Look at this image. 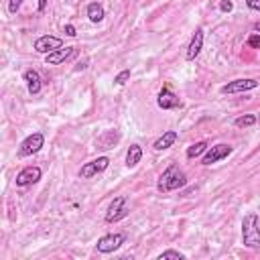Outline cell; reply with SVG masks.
I'll return each mask as SVG.
<instances>
[{
  "instance_id": "cell-24",
  "label": "cell",
  "mask_w": 260,
  "mask_h": 260,
  "mask_svg": "<svg viewBox=\"0 0 260 260\" xmlns=\"http://www.w3.org/2000/svg\"><path fill=\"white\" fill-rule=\"evenodd\" d=\"M20 4H22V0H10L8 2V12L10 14H16V10L20 8Z\"/></svg>"
},
{
  "instance_id": "cell-12",
  "label": "cell",
  "mask_w": 260,
  "mask_h": 260,
  "mask_svg": "<svg viewBox=\"0 0 260 260\" xmlns=\"http://www.w3.org/2000/svg\"><path fill=\"white\" fill-rule=\"evenodd\" d=\"M256 87H258L256 79H234L221 87V93H240V91H250Z\"/></svg>"
},
{
  "instance_id": "cell-8",
  "label": "cell",
  "mask_w": 260,
  "mask_h": 260,
  "mask_svg": "<svg viewBox=\"0 0 260 260\" xmlns=\"http://www.w3.org/2000/svg\"><path fill=\"white\" fill-rule=\"evenodd\" d=\"M108 165H110V158H108V156H98V158H93L91 162H85V165L79 169V177L89 179V177H93V175L106 171Z\"/></svg>"
},
{
  "instance_id": "cell-2",
  "label": "cell",
  "mask_w": 260,
  "mask_h": 260,
  "mask_svg": "<svg viewBox=\"0 0 260 260\" xmlns=\"http://www.w3.org/2000/svg\"><path fill=\"white\" fill-rule=\"evenodd\" d=\"M242 244L246 248H260V221L256 213H248L242 219Z\"/></svg>"
},
{
  "instance_id": "cell-23",
  "label": "cell",
  "mask_w": 260,
  "mask_h": 260,
  "mask_svg": "<svg viewBox=\"0 0 260 260\" xmlns=\"http://www.w3.org/2000/svg\"><path fill=\"white\" fill-rule=\"evenodd\" d=\"M248 45H250L252 49H260V35H258V32L250 35V37H248Z\"/></svg>"
},
{
  "instance_id": "cell-21",
  "label": "cell",
  "mask_w": 260,
  "mask_h": 260,
  "mask_svg": "<svg viewBox=\"0 0 260 260\" xmlns=\"http://www.w3.org/2000/svg\"><path fill=\"white\" fill-rule=\"evenodd\" d=\"M169 258H175V260H183V258H185V254H181V252H177V250H167V252L158 254V260H169Z\"/></svg>"
},
{
  "instance_id": "cell-27",
  "label": "cell",
  "mask_w": 260,
  "mask_h": 260,
  "mask_svg": "<svg viewBox=\"0 0 260 260\" xmlns=\"http://www.w3.org/2000/svg\"><path fill=\"white\" fill-rule=\"evenodd\" d=\"M250 10H260V0H246Z\"/></svg>"
},
{
  "instance_id": "cell-10",
  "label": "cell",
  "mask_w": 260,
  "mask_h": 260,
  "mask_svg": "<svg viewBox=\"0 0 260 260\" xmlns=\"http://www.w3.org/2000/svg\"><path fill=\"white\" fill-rule=\"evenodd\" d=\"M77 55V49L75 47H61V49H57V51H53V53H49L47 57H45V63L47 65H61V63H67L69 59H73Z\"/></svg>"
},
{
  "instance_id": "cell-11",
  "label": "cell",
  "mask_w": 260,
  "mask_h": 260,
  "mask_svg": "<svg viewBox=\"0 0 260 260\" xmlns=\"http://www.w3.org/2000/svg\"><path fill=\"white\" fill-rule=\"evenodd\" d=\"M43 171L39 167H24L18 175H16V187H28V185H35L39 179H41Z\"/></svg>"
},
{
  "instance_id": "cell-19",
  "label": "cell",
  "mask_w": 260,
  "mask_h": 260,
  "mask_svg": "<svg viewBox=\"0 0 260 260\" xmlns=\"http://www.w3.org/2000/svg\"><path fill=\"white\" fill-rule=\"evenodd\" d=\"M207 142L205 140H201V142H195V144H191L189 148H187V152H185V156L187 158H197V156H201L205 150H207Z\"/></svg>"
},
{
  "instance_id": "cell-26",
  "label": "cell",
  "mask_w": 260,
  "mask_h": 260,
  "mask_svg": "<svg viewBox=\"0 0 260 260\" xmlns=\"http://www.w3.org/2000/svg\"><path fill=\"white\" fill-rule=\"evenodd\" d=\"M63 32H65L67 37H75V35H77V30H75V26H73V24H65Z\"/></svg>"
},
{
  "instance_id": "cell-18",
  "label": "cell",
  "mask_w": 260,
  "mask_h": 260,
  "mask_svg": "<svg viewBox=\"0 0 260 260\" xmlns=\"http://www.w3.org/2000/svg\"><path fill=\"white\" fill-rule=\"evenodd\" d=\"M104 8H102V4H98V2H89L87 4V18L91 20V22H102L104 20Z\"/></svg>"
},
{
  "instance_id": "cell-15",
  "label": "cell",
  "mask_w": 260,
  "mask_h": 260,
  "mask_svg": "<svg viewBox=\"0 0 260 260\" xmlns=\"http://www.w3.org/2000/svg\"><path fill=\"white\" fill-rule=\"evenodd\" d=\"M177 138H179V134H177L175 130H169V132H165L160 138L154 140L152 148H154V150H167L169 146H173V144L177 142Z\"/></svg>"
},
{
  "instance_id": "cell-20",
  "label": "cell",
  "mask_w": 260,
  "mask_h": 260,
  "mask_svg": "<svg viewBox=\"0 0 260 260\" xmlns=\"http://www.w3.org/2000/svg\"><path fill=\"white\" fill-rule=\"evenodd\" d=\"M256 120H258V118H256L254 114H246V116L236 118V122H234V124H236L238 128H248V126H254V124H256Z\"/></svg>"
},
{
  "instance_id": "cell-9",
  "label": "cell",
  "mask_w": 260,
  "mask_h": 260,
  "mask_svg": "<svg viewBox=\"0 0 260 260\" xmlns=\"http://www.w3.org/2000/svg\"><path fill=\"white\" fill-rule=\"evenodd\" d=\"M61 47H63V41H61L59 37L43 35V37H39V39L35 41V51H37V53H45V55H49V53H53V51H57V49H61Z\"/></svg>"
},
{
  "instance_id": "cell-3",
  "label": "cell",
  "mask_w": 260,
  "mask_h": 260,
  "mask_svg": "<svg viewBox=\"0 0 260 260\" xmlns=\"http://www.w3.org/2000/svg\"><path fill=\"white\" fill-rule=\"evenodd\" d=\"M43 144H45V136H43L41 132H32V134H28V136L20 142V146H18V156H30V154L39 152V150L43 148Z\"/></svg>"
},
{
  "instance_id": "cell-16",
  "label": "cell",
  "mask_w": 260,
  "mask_h": 260,
  "mask_svg": "<svg viewBox=\"0 0 260 260\" xmlns=\"http://www.w3.org/2000/svg\"><path fill=\"white\" fill-rule=\"evenodd\" d=\"M140 158H142V148H140V144H130V148H128V152H126V167H128V169L136 167V165L140 162Z\"/></svg>"
},
{
  "instance_id": "cell-6",
  "label": "cell",
  "mask_w": 260,
  "mask_h": 260,
  "mask_svg": "<svg viewBox=\"0 0 260 260\" xmlns=\"http://www.w3.org/2000/svg\"><path fill=\"white\" fill-rule=\"evenodd\" d=\"M232 146L230 144H215V146H211V148H207L205 150V154H203V158H201V165H213V162H217V160H221V158H225V156H230L232 154Z\"/></svg>"
},
{
  "instance_id": "cell-13",
  "label": "cell",
  "mask_w": 260,
  "mask_h": 260,
  "mask_svg": "<svg viewBox=\"0 0 260 260\" xmlns=\"http://www.w3.org/2000/svg\"><path fill=\"white\" fill-rule=\"evenodd\" d=\"M201 47H203V28H197L195 35L191 37L189 47H187V61H193L201 53Z\"/></svg>"
},
{
  "instance_id": "cell-5",
  "label": "cell",
  "mask_w": 260,
  "mask_h": 260,
  "mask_svg": "<svg viewBox=\"0 0 260 260\" xmlns=\"http://www.w3.org/2000/svg\"><path fill=\"white\" fill-rule=\"evenodd\" d=\"M128 203H126V197H116L112 203H110V207H108V211H106V221L108 223H114V221H120V219H124L126 215H128Z\"/></svg>"
},
{
  "instance_id": "cell-1",
  "label": "cell",
  "mask_w": 260,
  "mask_h": 260,
  "mask_svg": "<svg viewBox=\"0 0 260 260\" xmlns=\"http://www.w3.org/2000/svg\"><path fill=\"white\" fill-rule=\"evenodd\" d=\"M185 185H187V175H185L179 167H175V165L167 167V169L162 171V175L158 177V181H156V189H158L160 193H169V191L181 189V187H185Z\"/></svg>"
},
{
  "instance_id": "cell-17",
  "label": "cell",
  "mask_w": 260,
  "mask_h": 260,
  "mask_svg": "<svg viewBox=\"0 0 260 260\" xmlns=\"http://www.w3.org/2000/svg\"><path fill=\"white\" fill-rule=\"evenodd\" d=\"M118 140H120V134H118L116 130H108V132H104V134L98 138V144H100V148H112Z\"/></svg>"
},
{
  "instance_id": "cell-4",
  "label": "cell",
  "mask_w": 260,
  "mask_h": 260,
  "mask_svg": "<svg viewBox=\"0 0 260 260\" xmlns=\"http://www.w3.org/2000/svg\"><path fill=\"white\" fill-rule=\"evenodd\" d=\"M126 242V236L124 234H108V236H102L95 244V250L100 254H110L114 250H118L122 244Z\"/></svg>"
},
{
  "instance_id": "cell-7",
  "label": "cell",
  "mask_w": 260,
  "mask_h": 260,
  "mask_svg": "<svg viewBox=\"0 0 260 260\" xmlns=\"http://www.w3.org/2000/svg\"><path fill=\"white\" fill-rule=\"evenodd\" d=\"M156 104H158L160 110H177V108H181V100L173 93V89H171L169 85H165V87L158 91Z\"/></svg>"
},
{
  "instance_id": "cell-22",
  "label": "cell",
  "mask_w": 260,
  "mask_h": 260,
  "mask_svg": "<svg viewBox=\"0 0 260 260\" xmlns=\"http://www.w3.org/2000/svg\"><path fill=\"white\" fill-rule=\"evenodd\" d=\"M128 79H130V69H124V71H120V73L114 77V83H116V85H124Z\"/></svg>"
},
{
  "instance_id": "cell-14",
  "label": "cell",
  "mask_w": 260,
  "mask_h": 260,
  "mask_svg": "<svg viewBox=\"0 0 260 260\" xmlns=\"http://www.w3.org/2000/svg\"><path fill=\"white\" fill-rule=\"evenodd\" d=\"M22 77H24V81H26L28 93H30V95H37V93L41 91V75H39V71H37V69H26V71L22 73Z\"/></svg>"
},
{
  "instance_id": "cell-28",
  "label": "cell",
  "mask_w": 260,
  "mask_h": 260,
  "mask_svg": "<svg viewBox=\"0 0 260 260\" xmlns=\"http://www.w3.org/2000/svg\"><path fill=\"white\" fill-rule=\"evenodd\" d=\"M45 6H47V0H39V10H45Z\"/></svg>"
},
{
  "instance_id": "cell-29",
  "label": "cell",
  "mask_w": 260,
  "mask_h": 260,
  "mask_svg": "<svg viewBox=\"0 0 260 260\" xmlns=\"http://www.w3.org/2000/svg\"><path fill=\"white\" fill-rule=\"evenodd\" d=\"M254 30H258V32H260V22H256V24H254Z\"/></svg>"
},
{
  "instance_id": "cell-25",
  "label": "cell",
  "mask_w": 260,
  "mask_h": 260,
  "mask_svg": "<svg viewBox=\"0 0 260 260\" xmlns=\"http://www.w3.org/2000/svg\"><path fill=\"white\" fill-rule=\"evenodd\" d=\"M232 8H234L232 0H221V2H219V10H221V12H230Z\"/></svg>"
}]
</instances>
